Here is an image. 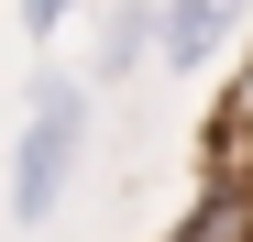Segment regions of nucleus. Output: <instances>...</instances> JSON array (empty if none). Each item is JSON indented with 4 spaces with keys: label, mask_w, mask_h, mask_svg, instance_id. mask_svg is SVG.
Returning <instances> with one entry per match:
<instances>
[{
    "label": "nucleus",
    "mask_w": 253,
    "mask_h": 242,
    "mask_svg": "<svg viewBox=\"0 0 253 242\" xmlns=\"http://www.w3.org/2000/svg\"><path fill=\"white\" fill-rule=\"evenodd\" d=\"M88 77L77 66H33V99H22V132H11V220L22 231H44L66 209V187L77 165H88Z\"/></svg>",
    "instance_id": "f257e3e1"
},
{
    "label": "nucleus",
    "mask_w": 253,
    "mask_h": 242,
    "mask_svg": "<svg viewBox=\"0 0 253 242\" xmlns=\"http://www.w3.org/2000/svg\"><path fill=\"white\" fill-rule=\"evenodd\" d=\"M231 33H242V0H165L154 66H165V77H209V66L231 55Z\"/></svg>",
    "instance_id": "f03ea898"
},
{
    "label": "nucleus",
    "mask_w": 253,
    "mask_h": 242,
    "mask_svg": "<svg viewBox=\"0 0 253 242\" xmlns=\"http://www.w3.org/2000/svg\"><path fill=\"white\" fill-rule=\"evenodd\" d=\"M154 44H165V0H110V33H99L88 88H121L132 66H154Z\"/></svg>",
    "instance_id": "7ed1b4c3"
},
{
    "label": "nucleus",
    "mask_w": 253,
    "mask_h": 242,
    "mask_svg": "<svg viewBox=\"0 0 253 242\" xmlns=\"http://www.w3.org/2000/svg\"><path fill=\"white\" fill-rule=\"evenodd\" d=\"M66 22H77V0H22V33H33V44H55Z\"/></svg>",
    "instance_id": "20e7f679"
},
{
    "label": "nucleus",
    "mask_w": 253,
    "mask_h": 242,
    "mask_svg": "<svg viewBox=\"0 0 253 242\" xmlns=\"http://www.w3.org/2000/svg\"><path fill=\"white\" fill-rule=\"evenodd\" d=\"M242 242H253V231H242Z\"/></svg>",
    "instance_id": "39448f33"
}]
</instances>
